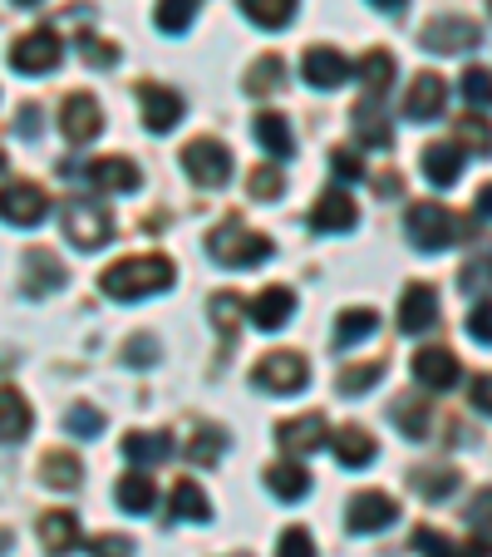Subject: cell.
<instances>
[{
    "mask_svg": "<svg viewBox=\"0 0 492 557\" xmlns=\"http://www.w3.org/2000/svg\"><path fill=\"white\" fill-rule=\"evenodd\" d=\"M109 301H143V296H157L173 286V257L148 252V257H124L114 262L104 276H99Z\"/></svg>",
    "mask_w": 492,
    "mask_h": 557,
    "instance_id": "cell-1",
    "label": "cell"
},
{
    "mask_svg": "<svg viewBox=\"0 0 492 557\" xmlns=\"http://www.w3.org/2000/svg\"><path fill=\"white\" fill-rule=\"evenodd\" d=\"M207 252L217 257L222 267L247 272V267H262L276 247H272V237H262V232H252V227H241V222H222V227H212Z\"/></svg>",
    "mask_w": 492,
    "mask_h": 557,
    "instance_id": "cell-2",
    "label": "cell"
},
{
    "mask_svg": "<svg viewBox=\"0 0 492 557\" xmlns=\"http://www.w3.org/2000/svg\"><path fill=\"white\" fill-rule=\"evenodd\" d=\"M404 232H408V243L419 247V252H449V247L463 237L458 218H453L443 202H414L408 218H404Z\"/></svg>",
    "mask_w": 492,
    "mask_h": 557,
    "instance_id": "cell-3",
    "label": "cell"
},
{
    "mask_svg": "<svg viewBox=\"0 0 492 557\" xmlns=\"http://www.w3.org/2000/svg\"><path fill=\"white\" fill-rule=\"evenodd\" d=\"M64 237H70V247H79V252H99V247H109V237H114V218H109L99 202L74 198L70 208H64Z\"/></svg>",
    "mask_w": 492,
    "mask_h": 557,
    "instance_id": "cell-4",
    "label": "cell"
},
{
    "mask_svg": "<svg viewBox=\"0 0 492 557\" xmlns=\"http://www.w3.org/2000/svg\"><path fill=\"white\" fill-rule=\"evenodd\" d=\"M305 380H311V366H305L301 350H276V356H262V366L252 370V385L262 395H301Z\"/></svg>",
    "mask_w": 492,
    "mask_h": 557,
    "instance_id": "cell-5",
    "label": "cell"
},
{
    "mask_svg": "<svg viewBox=\"0 0 492 557\" xmlns=\"http://www.w3.org/2000/svg\"><path fill=\"white\" fill-rule=\"evenodd\" d=\"M182 169H188V178L198 183V188H222V183L231 178V153L222 138H192V144L182 148Z\"/></svg>",
    "mask_w": 492,
    "mask_h": 557,
    "instance_id": "cell-6",
    "label": "cell"
},
{
    "mask_svg": "<svg viewBox=\"0 0 492 557\" xmlns=\"http://www.w3.org/2000/svg\"><path fill=\"white\" fill-rule=\"evenodd\" d=\"M60 60H64V45H60L54 30H30L11 45V70L15 74H50V70H60Z\"/></svg>",
    "mask_w": 492,
    "mask_h": 557,
    "instance_id": "cell-7",
    "label": "cell"
},
{
    "mask_svg": "<svg viewBox=\"0 0 492 557\" xmlns=\"http://www.w3.org/2000/svg\"><path fill=\"white\" fill-rule=\"evenodd\" d=\"M478 40H482L478 21H468V15H439V21L424 25L419 45L433 54H463V50H478Z\"/></svg>",
    "mask_w": 492,
    "mask_h": 557,
    "instance_id": "cell-8",
    "label": "cell"
},
{
    "mask_svg": "<svg viewBox=\"0 0 492 557\" xmlns=\"http://www.w3.org/2000/svg\"><path fill=\"white\" fill-rule=\"evenodd\" d=\"M50 218V198H45L35 183H5L0 188V222L11 227H40Z\"/></svg>",
    "mask_w": 492,
    "mask_h": 557,
    "instance_id": "cell-9",
    "label": "cell"
},
{
    "mask_svg": "<svg viewBox=\"0 0 492 557\" xmlns=\"http://www.w3.org/2000/svg\"><path fill=\"white\" fill-rule=\"evenodd\" d=\"M449 109V79L443 74H414V85H408V99H404V119L408 124H429V119H443Z\"/></svg>",
    "mask_w": 492,
    "mask_h": 557,
    "instance_id": "cell-10",
    "label": "cell"
},
{
    "mask_svg": "<svg viewBox=\"0 0 492 557\" xmlns=\"http://www.w3.org/2000/svg\"><path fill=\"white\" fill-rule=\"evenodd\" d=\"M399 518V504L389 494H379V488H365V494L350 498L345 508V528L350 533H384V528H394Z\"/></svg>",
    "mask_w": 492,
    "mask_h": 557,
    "instance_id": "cell-11",
    "label": "cell"
},
{
    "mask_svg": "<svg viewBox=\"0 0 492 557\" xmlns=\"http://www.w3.org/2000/svg\"><path fill=\"white\" fill-rule=\"evenodd\" d=\"M85 183L94 193H138L143 173H138L134 158L109 153V158H89V163H85Z\"/></svg>",
    "mask_w": 492,
    "mask_h": 557,
    "instance_id": "cell-12",
    "label": "cell"
},
{
    "mask_svg": "<svg viewBox=\"0 0 492 557\" xmlns=\"http://www.w3.org/2000/svg\"><path fill=\"white\" fill-rule=\"evenodd\" d=\"M60 128L70 144H94L104 134V109H99L94 95H70L60 109Z\"/></svg>",
    "mask_w": 492,
    "mask_h": 557,
    "instance_id": "cell-13",
    "label": "cell"
},
{
    "mask_svg": "<svg viewBox=\"0 0 492 557\" xmlns=\"http://www.w3.org/2000/svg\"><path fill=\"white\" fill-rule=\"evenodd\" d=\"M301 74L311 89H340L350 79V60L336 50V45H311L301 60Z\"/></svg>",
    "mask_w": 492,
    "mask_h": 557,
    "instance_id": "cell-14",
    "label": "cell"
},
{
    "mask_svg": "<svg viewBox=\"0 0 492 557\" xmlns=\"http://www.w3.org/2000/svg\"><path fill=\"white\" fill-rule=\"evenodd\" d=\"M439 326V292H433L429 282H414L404 292V301H399V331H408V336H424V331Z\"/></svg>",
    "mask_w": 492,
    "mask_h": 557,
    "instance_id": "cell-15",
    "label": "cell"
},
{
    "mask_svg": "<svg viewBox=\"0 0 492 557\" xmlns=\"http://www.w3.org/2000/svg\"><path fill=\"white\" fill-rule=\"evenodd\" d=\"M414 380H419L424 389H453L458 385V356H453L449 346H424L414 350Z\"/></svg>",
    "mask_w": 492,
    "mask_h": 557,
    "instance_id": "cell-16",
    "label": "cell"
},
{
    "mask_svg": "<svg viewBox=\"0 0 492 557\" xmlns=\"http://www.w3.org/2000/svg\"><path fill=\"white\" fill-rule=\"evenodd\" d=\"M276 444H281L286 454H315L320 444H330V424H325V414L315 410V414H301V420H286V424H276Z\"/></svg>",
    "mask_w": 492,
    "mask_h": 557,
    "instance_id": "cell-17",
    "label": "cell"
},
{
    "mask_svg": "<svg viewBox=\"0 0 492 557\" xmlns=\"http://www.w3.org/2000/svg\"><path fill=\"white\" fill-rule=\"evenodd\" d=\"M355 222H359V208H355V198H350L345 188H330V193H320V198H315L311 232H350Z\"/></svg>",
    "mask_w": 492,
    "mask_h": 557,
    "instance_id": "cell-18",
    "label": "cell"
},
{
    "mask_svg": "<svg viewBox=\"0 0 492 557\" xmlns=\"http://www.w3.org/2000/svg\"><path fill=\"white\" fill-rule=\"evenodd\" d=\"M138 104H143V124L153 128V134H168V128H178L182 99L173 95L168 85H138Z\"/></svg>",
    "mask_w": 492,
    "mask_h": 557,
    "instance_id": "cell-19",
    "label": "cell"
},
{
    "mask_svg": "<svg viewBox=\"0 0 492 557\" xmlns=\"http://www.w3.org/2000/svg\"><path fill=\"white\" fill-rule=\"evenodd\" d=\"M291 315H295L291 286H266V292L252 301V326L256 331H281V326H291Z\"/></svg>",
    "mask_w": 492,
    "mask_h": 557,
    "instance_id": "cell-20",
    "label": "cell"
},
{
    "mask_svg": "<svg viewBox=\"0 0 492 557\" xmlns=\"http://www.w3.org/2000/svg\"><path fill=\"white\" fill-rule=\"evenodd\" d=\"M330 449H336L340 469H369V463H375V454H379V444H375V434H369V430L345 424V430L330 434Z\"/></svg>",
    "mask_w": 492,
    "mask_h": 557,
    "instance_id": "cell-21",
    "label": "cell"
},
{
    "mask_svg": "<svg viewBox=\"0 0 492 557\" xmlns=\"http://www.w3.org/2000/svg\"><path fill=\"white\" fill-rule=\"evenodd\" d=\"M64 286V267L54 252L45 247H30L25 252V296H54Z\"/></svg>",
    "mask_w": 492,
    "mask_h": 557,
    "instance_id": "cell-22",
    "label": "cell"
},
{
    "mask_svg": "<svg viewBox=\"0 0 492 557\" xmlns=\"http://www.w3.org/2000/svg\"><path fill=\"white\" fill-rule=\"evenodd\" d=\"M463 163H468V153H463L458 144H429L424 148V178H429L433 188H453V183L463 178Z\"/></svg>",
    "mask_w": 492,
    "mask_h": 557,
    "instance_id": "cell-23",
    "label": "cell"
},
{
    "mask_svg": "<svg viewBox=\"0 0 492 557\" xmlns=\"http://www.w3.org/2000/svg\"><path fill=\"white\" fill-rule=\"evenodd\" d=\"M40 543L50 557H64L79 547V518L70 513V508H50V513L40 518Z\"/></svg>",
    "mask_w": 492,
    "mask_h": 557,
    "instance_id": "cell-24",
    "label": "cell"
},
{
    "mask_svg": "<svg viewBox=\"0 0 492 557\" xmlns=\"http://www.w3.org/2000/svg\"><path fill=\"white\" fill-rule=\"evenodd\" d=\"M30 405L15 385H0V444H21L30 434Z\"/></svg>",
    "mask_w": 492,
    "mask_h": 557,
    "instance_id": "cell-25",
    "label": "cell"
},
{
    "mask_svg": "<svg viewBox=\"0 0 492 557\" xmlns=\"http://www.w3.org/2000/svg\"><path fill=\"white\" fill-rule=\"evenodd\" d=\"M350 124H355V138L365 148H389L394 144V128H389L384 109H379V99H365V104L350 114Z\"/></svg>",
    "mask_w": 492,
    "mask_h": 557,
    "instance_id": "cell-26",
    "label": "cell"
},
{
    "mask_svg": "<svg viewBox=\"0 0 492 557\" xmlns=\"http://www.w3.org/2000/svg\"><path fill=\"white\" fill-rule=\"evenodd\" d=\"M266 488H272L276 498H286V504H301V498L311 494V473H305V463H295V459L272 463V469H266Z\"/></svg>",
    "mask_w": 492,
    "mask_h": 557,
    "instance_id": "cell-27",
    "label": "cell"
},
{
    "mask_svg": "<svg viewBox=\"0 0 492 557\" xmlns=\"http://www.w3.org/2000/svg\"><path fill=\"white\" fill-rule=\"evenodd\" d=\"M355 79L365 85L369 99H384L389 85H394V54H389V50H369L365 60L355 64Z\"/></svg>",
    "mask_w": 492,
    "mask_h": 557,
    "instance_id": "cell-28",
    "label": "cell"
},
{
    "mask_svg": "<svg viewBox=\"0 0 492 557\" xmlns=\"http://www.w3.org/2000/svg\"><path fill=\"white\" fill-rule=\"evenodd\" d=\"M168 454H173V440H168V434H153V430L124 434V459L134 463V469H143V463H163Z\"/></svg>",
    "mask_w": 492,
    "mask_h": 557,
    "instance_id": "cell-29",
    "label": "cell"
},
{
    "mask_svg": "<svg viewBox=\"0 0 492 557\" xmlns=\"http://www.w3.org/2000/svg\"><path fill=\"white\" fill-rule=\"evenodd\" d=\"M79 479H85V469H79V459H74L70 449H50L40 459V484H50V488H79Z\"/></svg>",
    "mask_w": 492,
    "mask_h": 557,
    "instance_id": "cell-30",
    "label": "cell"
},
{
    "mask_svg": "<svg viewBox=\"0 0 492 557\" xmlns=\"http://www.w3.org/2000/svg\"><path fill=\"white\" fill-rule=\"evenodd\" d=\"M256 138H262V148L272 158H291L295 153V134H291V124H286V114H256Z\"/></svg>",
    "mask_w": 492,
    "mask_h": 557,
    "instance_id": "cell-31",
    "label": "cell"
},
{
    "mask_svg": "<svg viewBox=\"0 0 492 557\" xmlns=\"http://www.w3.org/2000/svg\"><path fill=\"white\" fill-rule=\"evenodd\" d=\"M414 488H419V498H429V504H443V498L458 488V469H449V463H424V469H414Z\"/></svg>",
    "mask_w": 492,
    "mask_h": 557,
    "instance_id": "cell-32",
    "label": "cell"
},
{
    "mask_svg": "<svg viewBox=\"0 0 492 557\" xmlns=\"http://www.w3.org/2000/svg\"><path fill=\"white\" fill-rule=\"evenodd\" d=\"M114 498H118V508H124V513H148V508L157 504V488H153V479H148V473H124V479H118V488H114Z\"/></svg>",
    "mask_w": 492,
    "mask_h": 557,
    "instance_id": "cell-33",
    "label": "cell"
},
{
    "mask_svg": "<svg viewBox=\"0 0 492 557\" xmlns=\"http://www.w3.org/2000/svg\"><path fill=\"white\" fill-rule=\"evenodd\" d=\"M389 414H394V424L408 440H429V400L424 395H399Z\"/></svg>",
    "mask_w": 492,
    "mask_h": 557,
    "instance_id": "cell-34",
    "label": "cell"
},
{
    "mask_svg": "<svg viewBox=\"0 0 492 557\" xmlns=\"http://www.w3.org/2000/svg\"><path fill=\"white\" fill-rule=\"evenodd\" d=\"M241 15L262 30H281L295 21V0H241Z\"/></svg>",
    "mask_w": 492,
    "mask_h": 557,
    "instance_id": "cell-35",
    "label": "cell"
},
{
    "mask_svg": "<svg viewBox=\"0 0 492 557\" xmlns=\"http://www.w3.org/2000/svg\"><path fill=\"white\" fill-rule=\"evenodd\" d=\"M173 518H182V523H207V518H212V498L202 494L192 479H182V484L173 488Z\"/></svg>",
    "mask_w": 492,
    "mask_h": 557,
    "instance_id": "cell-36",
    "label": "cell"
},
{
    "mask_svg": "<svg viewBox=\"0 0 492 557\" xmlns=\"http://www.w3.org/2000/svg\"><path fill=\"white\" fill-rule=\"evenodd\" d=\"M375 331H379V315L369 311V306H359V311H345V315H340V326H336V350L359 346V341H369Z\"/></svg>",
    "mask_w": 492,
    "mask_h": 557,
    "instance_id": "cell-37",
    "label": "cell"
},
{
    "mask_svg": "<svg viewBox=\"0 0 492 557\" xmlns=\"http://www.w3.org/2000/svg\"><path fill=\"white\" fill-rule=\"evenodd\" d=\"M384 380V360H369V366H345L336 380V389L345 395V400H355V395H369V389Z\"/></svg>",
    "mask_w": 492,
    "mask_h": 557,
    "instance_id": "cell-38",
    "label": "cell"
},
{
    "mask_svg": "<svg viewBox=\"0 0 492 557\" xmlns=\"http://www.w3.org/2000/svg\"><path fill=\"white\" fill-rule=\"evenodd\" d=\"M281 79H286L281 54H262V60L247 70V95H272V89H281Z\"/></svg>",
    "mask_w": 492,
    "mask_h": 557,
    "instance_id": "cell-39",
    "label": "cell"
},
{
    "mask_svg": "<svg viewBox=\"0 0 492 557\" xmlns=\"http://www.w3.org/2000/svg\"><path fill=\"white\" fill-rule=\"evenodd\" d=\"M222 449H227V430H222V424H202V430L192 434V444H188V459L207 469V463L222 459Z\"/></svg>",
    "mask_w": 492,
    "mask_h": 557,
    "instance_id": "cell-40",
    "label": "cell"
},
{
    "mask_svg": "<svg viewBox=\"0 0 492 557\" xmlns=\"http://www.w3.org/2000/svg\"><path fill=\"white\" fill-rule=\"evenodd\" d=\"M192 15H198V0H157L153 21L163 35H182L192 25Z\"/></svg>",
    "mask_w": 492,
    "mask_h": 557,
    "instance_id": "cell-41",
    "label": "cell"
},
{
    "mask_svg": "<svg viewBox=\"0 0 492 557\" xmlns=\"http://www.w3.org/2000/svg\"><path fill=\"white\" fill-rule=\"evenodd\" d=\"M212 326L222 331V341H231L241 331V315H247V306H241V296H231V292H222V296H212Z\"/></svg>",
    "mask_w": 492,
    "mask_h": 557,
    "instance_id": "cell-42",
    "label": "cell"
},
{
    "mask_svg": "<svg viewBox=\"0 0 492 557\" xmlns=\"http://www.w3.org/2000/svg\"><path fill=\"white\" fill-rule=\"evenodd\" d=\"M458 89H463V99H468L472 109H492V70L468 64V70L458 74Z\"/></svg>",
    "mask_w": 492,
    "mask_h": 557,
    "instance_id": "cell-43",
    "label": "cell"
},
{
    "mask_svg": "<svg viewBox=\"0 0 492 557\" xmlns=\"http://www.w3.org/2000/svg\"><path fill=\"white\" fill-rule=\"evenodd\" d=\"M458 138H463V148H472L478 158H488V153H492V124H488L482 114L458 119Z\"/></svg>",
    "mask_w": 492,
    "mask_h": 557,
    "instance_id": "cell-44",
    "label": "cell"
},
{
    "mask_svg": "<svg viewBox=\"0 0 492 557\" xmlns=\"http://www.w3.org/2000/svg\"><path fill=\"white\" fill-rule=\"evenodd\" d=\"M286 193V173L276 169V163H262V169L252 173V198L256 202H276Z\"/></svg>",
    "mask_w": 492,
    "mask_h": 557,
    "instance_id": "cell-45",
    "label": "cell"
},
{
    "mask_svg": "<svg viewBox=\"0 0 492 557\" xmlns=\"http://www.w3.org/2000/svg\"><path fill=\"white\" fill-rule=\"evenodd\" d=\"M64 424H70V430L79 434V440H99V434H104V414H99L94 405H74L70 420H64Z\"/></svg>",
    "mask_w": 492,
    "mask_h": 557,
    "instance_id": "cell-46",
    "label": "cell"
},
{
    "mask_svg": "<svg viewBox=\"0 0 492 557\" xmlns=\"http://www.w3.org/2000/svg\"><path fill=\"white\" fill-rule=\"evenodd\" d=\"M414 547H419L424 557H458V547H453L449 533H439V528H414Z\"/></svg>",
    "mask_w": 492,
    "mask_h": 557,
    "instance_id": "cell-47",
    "label": "cell"
},
{
    "mask_svg": "<svg viewBox=\"0 0 492 557\" xmlns=\"http://www.w3.org/2000/svg\"><path fill=\"white\" fill-rule=\"evenodd\" d=\"M276 557H315V537L305 533V528H286V533L276 537Z\"/></svg>",
    "mask_w": 492,
    "mask_h": 557,
    "instance_id": "cell-48",
    "label": "cell"
},
{
    "mask_svg": "<svg viewBox=\"0 0 492 557\" xmlns=\"http://www.w3.org/2000/svg\"><path fill=\"white\" fill-rule=\"evenodd\" d=\"M330 169H336L340 183H359V178H365V163H359L355 148H330Z\"/></svg>",
    "mask_w": 492,
    "mask_h": 557,
    "instance_id": "cell-49",
    "label": "cell"
},
{
    "mask_svg": "<svg viewBox=\"0 0 492 557\" xmlns=\"http://www.w3.org/2000/svg\"><path fill=\"white\" fill-rule=\"evenodd\" d=\"M468 528L472 533H492V488H478V494H472V504H468Z\"/></svg>",
    "mask_w": 492,
    "mask_h": 557,
    "instance_id": "cell-50",
    "label": "cell"
},
{
    "mask_svg": "<svg viewBox=\"0 0 492 557\" xmlns=\"http://www.w3.org/2000/svg\"><path fill=\"white\" fill-rule=\"evenodd\" d=\"M463 292H492V257H472L463 267Z\"/></svg>",
    "mask_w": 492,
    "mask_h": 557,
    "instance_id": "cell-51",
    "label": "cell"
},
{
    "mask_svg": "<svg viewBox=\"0 0 492 557\" xmlns=\"http://www.w3.org/2000/svg\"><path fill=\"white\" fill-rule=\"evenodd\" d=\"M468 336L478 341V346H492V301H478L468 311Z\"/></svg>",
    "mask_w": 492,
    "mask_h": 557,
    "instance_id": "cell-52",
    "label": "cell"
},
{
    "mask_svg": "<svg viewBox=\"0 0 492 557\" xmlns=\"http://www.w3.org/2000/svg\"><path fill=\"white\" fill-rule=\"evenodd\" d=\"M89 553H94V557H134V537H124V533H99L94 543H89Z\"/></svg>",
    "mask_w": 492,
    "mask_h": 557,
    "instance_id": "cell-53",
    "label": "cell"
},
{
    "mask_svg": "<svg viewBox=\"0 0 492 557\" xmlns=\"http://www.w3.org/2000/svg\"><path fill=\"white\" fill-rule=\"evenodd\" d=\"M124 360H128V366H138V370L153 366V360H157V341H153V336H134V341L124 346Z\"/></svg>",
    "mask_w": 492,
    "mask_h": 557,
    "instance_id": "cell-54",
    "label": "cell"
},
{
    "mask_svg": "<svg viewBox=\"0 0 492 557\" xmlns=\"http://www.w3.org/2000/svg\"><path fill=\"white\" fill-rule=\"evenodd\" d=\"M79 50H85L89 64H114L118 60V45H104L99 35H79Z\"/></svg>",
    "mask_w": 492,
    "mask_h": 557,
    "instance_id": "cell-55",
    "label": "cell"
},
{
    "mask_svg": "<svg viewBox=\"0 0 492 557\" xmlns=\"http://www.w3.org/2000/svg\"><path fill=\"white\" fill-rule=\"evenodd\" d=\"M468 400L478 414H492V375H472L468 380Z\"/></svg>",
    "mask_w": 492,
    "mask_h": 557,
    "instance_id": "cell-56",
    "label": "cell"
},
{
    "mask_svg": "<svg viewBox=\"0 0 492 557\" xmlns=\"http://www.w3.org/2000/svg\"><path fill=\"white\" fill-rule=\"evenodd\" d=\"M15 128H21V138H35V104L21 109V124H15Z\"/></svg>",
    "mask_w": 492,
    "mask_h": 557,
    "instance_id": "cell-57",
    "label": "cell"
},
{
    "mask_svg": "<svg viewBox=\"0 0 492 557\" xmlns=\"http://www.w3.org/2000/svg\"><path fill=\"white\" fill-rule=\"evenodd\" d=\"M369 5H375V11H384V15H404L408 0H369Z\"/></svg>",
    "mask_w": 492,
    "mask_h": 557,
    "instance_id": "cell-58",
    "label": "cell"
},
{
    "mask_svg": "<svg viewBox=\"0 0 492 557\" xmlns=\"http://www.w3.org/2000/svg\"><path fill=\"white\" fill-rule=\"evenodd\" d=\"M472 208H478V218H492V183L478 193V202H472Z\"/></svg>",
    "mask_w": 492,
    "mask_h": 557,
    "instance_id": "cell-59",
    "label": "cell"
},
{
    "mask_svg": "<svg viewBox=\"0 0 492 557\" xmlns=\"http://www.w3.org/2000/svg\"><path fill=\"white\" fill-rule=\"evenodd\" d=\"M379 193H404V178H399V173H384V178H379Z\"/></svg>",
    "mask_w": 492,
    "mask_h": 557,
    "instance_id": "cell-60",
    "label": "cell"
},
{
    "mask_svg": "<svg viewBox=\"0 0 492 557\" xmlns=\"http://www.w3.org/2000/svg\"><path fill=\"white\" fill-rule=\"evenodd\" d=\"M5 547H11V533H5V528H0V553H5Z\"/></svg>",
    "mask_w": 492,
    "mask_h": 557,
    "instance_id": "cell-61",
    "label": "cell"
},
{
    "mask_svg": "<svg viewBox=\"0 0 492 557\" xmlns=\"http://www.w3.org/2000/svg\"><path fill=\"white\" fill-rule=\"evenodd\" d=\"M15 5H40V0H15Z\"/></svg>",
    "mask_w": 492,
    "mask_h": 557,
    "instance_id": "cell-62",
    "label": "cell"
},
{
    "mask_svg": "<svg viewBox=\"0 0 492 557\" xmlns=\"http://www.w3.org/2000/svg\"><path fill=\"white\" fill-rule=\"evenodd\" d=\"M488 11H492V0H488Z\"/></svg>",
    "mask_w": 492,
    "mask_h": 557,
    "instance_id": "cell-63",
    "label": "cell"
}]
</instances>
